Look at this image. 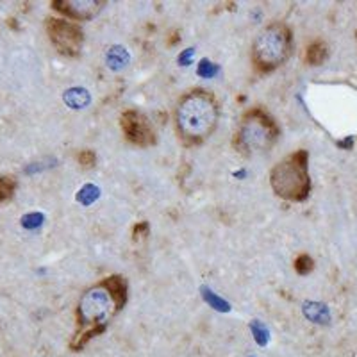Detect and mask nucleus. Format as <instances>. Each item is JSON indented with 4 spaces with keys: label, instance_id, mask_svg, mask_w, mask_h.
I'll return each mask as SVG.
<instances>
[{
    "label": "nucleus",
    "instance_id": "obj_13",
    "mask_svg": "<svg viewBox=\"0 0 357 357\" xmlns=\"http://www.w3.org/2000/svg\"><path fill=\"white\" fill-rule=\"evenodd\" d=\"M202 296H204V301L211 305V307H215L216 311H222V312L231 311V305H229V302H225L223 298H220V296L216 295V293H213L209 288H202Z\"/></svg>",
    "mask_w": 357,
    "mask_h": 357
},
{
    "label": "nucleus",
    "instance_id": "obj_1",
    "mask_svg": "<svg viewBox=\"0 0 357 357\" xmlns=\"http://www.w3.org/2000/svg\"><path fill=\"white\" fill-rule=\"evenodd\" d=\"M127 298V284L122 277H109L89 288L81 296L77 307V331L73 336V352L84 349L95 336L106 331L107 324L116 317Z\"/></svg>",
    "mask_w": 357,
    "mask_h": 357
},
{
    "label": "nucleus",
    "instance_id": "obj_3",
    "mask_svg": "<svg viewBox=\"0 0 357 357\" xmlns=\"http://www.w3.org/2000/svg\"><path fill=\"white\" fill-rule=\"evenodd\" d=\"M270 184L275 195L289 202H304L311 193L307 151H296L273 167Z\"/></svg>",
    "mask_w": 357,
    "mask_h": 357
},
{
    "label": "nucleus",
    "instance_id": "obj_15",
    "mask_svg": "<svg viewBox=\"0 0 357 357\" xmlns=\"http://www.w3.org/2000/svg\"><path fill=\"white\" fill-rule=\"evenodd\" d=\"M100 195V190L93 184H86L84 188H81V191L77 193V200L82 204V206H89V204H93L95 200L98 199Z\"/></svg>",
    "mask_w": 357,
    "mask_h": 357
},
{
    "label": "nucleus",
    "instance_id": "obj_19",
    "mask_svg": "<svg viewBox=\"0 0 357 357\" xmlns=\"http://www.w3.org/2000/svg\"><path fill=\"white\" fill-rule=\"evenodd\" d=\"M41 222H43V215H38V213H31V215H25L22 218V225L25 229H36L40 227Z\"/></svg>",
    "mask_w": 357,
    "mask_h": 357
},
{
    "label": "nucleus",
    "instance_id": "obj_9",
    "mask_svg": "<svg viewBox=\"0 0 357 357\" xmlns=\"http://www.w3.org/2000/svg\"><path fill=\"white\" fill-rule=\"evenodd\" d=\"M329 57V47L324 41H314L305 50V63L311 66H320Z\"/></svg>",
    "mask_w": 357,
    "mask_h": 357
},
{
    "label": "nucleus",
    "instance_id": "obj_11",
    "mask_svg": "<svg viewBox=\"0 0 357 357\" xmlns=\"http://www.w3.org/2000/svg\"><path fill=\"white\" fill-rule=\"evenodd\" d=\"M106 61L111 70H122L129 65L130 57L129 52H127L123 47H111L109 52H107L106 56Z\"/></svg>",
    "mask_w": 357,
    "mask_h": 357
},
{
    "label": "nucleus",
    "instance_id": "obj_7",
    "mask_svg": "<svg viewBox=\"0 0 357 357\" xmlns=\"http://www.w3.org/2000/svg\"><path fill=\"white\" fill-rule=\"evenodd\" d=\"M122 132L132 145L152 146L155 143V130L139 111L129 109L120 118Z\"/></svg>",
    "mask_w": 357,
    "mask_h": 357
},
{
    "label": "nucleus",
    "instance_id": "obj_6",
    "mask_svg": "<svg viewBox=\"0 0 357 357\" xmlns=\"http://www.w3.org/2000/svg\"><path fill=\"white\" fill-rule=\"evenodd\" d=\"M47 33H49L54 47L63 56L75 57L81 54L82 45H84V33L79 25L61 20V18H49L47 20Z\"/></svg>",
    "mask_w": 357,
    "mask_h": 357
},
{
    "label": "nucleus",
    "instance_id": "obj_20",
    "mask_svg": "<svg viewBox=\"0 0 357 357\" xmlns=\"http://www.w3.org/2000/svg\"><path fill=\"white\" fill-rule=\"evenodd\" d=\"M79 162H81V167L84 168H91L95 167V162H97V155H95V152L91 151H82L81 154L77 155Z\"/></svg>",
    "mask_w": 357,
    "mask_h": 357
},
{
    "label": "nucleus",
    "instance_id": "obj_4",
    "mask_svg": "<svg viewBox=\"0 0 357 357\" xmlns=\"http://www.w3.org/2000/svg\"><path fill=\"white\" fill-rule=\"evenodd\" d=\"M280 136V129L266 111L250 109L241 118L240 127L236 130L234 145L243 155H259L272 151Z\"/></svg>",
    "mask_w": 357,
    "mask_h": 357
},
{
    "label": "nucleus",
    "instance_id": "obj_16",
    "mask_svg": "<svg viewBox=\"0 0 357 357\" xmlns=\"http://www.w3.org/2000/svg\"><path fill=\"white\" fill-rule=\"evenodd\" d=\"M312 268H314V261H312V257H309L307 254H302V256H298L295 259V270L301 273V275L311 273Z\"/></svg>",
    "mask_w": 357,
    "mask_h": 357
},
{
    "label": "nucleus",
    "instance_id": "obj_8",
    "mask_svg": "<svg viewBox=\"0 0 357 357\" xmlns=\"http://www.w3.org/2000/svg\"><path fill=\"white\" fill-rule=\"evenodd\" d=\"M104 6H106L104 0H56L52 2V8L56 11L79 22L95 18Z\"/></svg>",
    "mask_w": 357,
    "mask_h": 357
},
{
    "label": "nucleus",
    "instance_id": "obj_18",
    "mask_svg": "<svg viewBox=\"0 0 357 357\" xmlns=\"http://www.w3.org/2000/svg\"><path fill=\"white\" fill-rule=\"evenodd\" d=\"M250 329H252V333H254V337H256L257 343H259V345H266V343H268V329H266V327H264L261 321H252Z\"/></svg>",
    "mask_w": 357,
    "mask_h": 357
},
{
    "label": "nucleus",
    "instance_id": "obj_22",
    "mask_svg": "<svg viewBox=\"0 0 357 357\" xmlns=\"http://www.w3.org/2000/svg\"><path fill=\"white\" fill-rule=\"evenodd\" d=\"M146 232H149V225H146L145 222H142L139 225H136V229H134V234H136V238H143Z\"/></svg>",
    "mask_w": 357,
    "mask_h": 357
},
{
    "label": "nucleus",
    "instance_id": "obj_14",
    "mask_svg": "<svg viewBox=\"0 0 357 357\" xmlns=\"http://www.w3.org/2000/svg\"><path fill=\"white\" fill-rule=\"evenodd\" d=\"M17 191V181L15 177H0V202H8L13 199Z\"/></svg>",
    "mask_w": 357,
    "mask_h": 357
},
{
    "label": "nucleus",
    "instance_id": "obj_17",
    "mask_svg": "<svg viewBox=\"0 0 357 357\" xmlns=\"http://www.w3.org/2000/svg\"><path fill=\"white\" fill-rule=\"evenodd\" d=\"M218 72H220L218 65H215V63H211V61H207V59H202L199 65V70H197V73H199L200 77H206V79L215 77Z\"/></svg>",
    "mask_w": 357,
    "mask_h": 357
},
{
    "label": "nucleus",
    "instance_id": "obj_12",
    "mask_svg": "<svg viewBox=\"0 0 357 357\" xmlns=\"http://www.w3.org/2000/svg\"><path fill=\"white\" fill-rule=\"evenodd\" d=\"M304 314L311 321H317V324H327L331 318L327 307L321 304H317V302H307V304H304Z\"/></svg>",
    "mask_w": 357,
    "mask_h": 357
},
{
    "label": "nucleus",
    "instance_id": "obj_21",
    "mask_svg": "<svg viewBox=\"0 0 357 357\" xmlns=\"http://www.w3.org/2000/svg\"><path fill=\"white\" fill-rule=\"evenodd\" d=\"M193 54H195V49L184 50V52L178 56V65H183V66L191 65V57H193Z\"/></svg>",
    "mask_w": 357,
    "mask_h": 357
},
{
    "label": "nucleus",
    "instance_id": "obj_5",
    "mask_svg": "<svg viewBox=\"0 0 357 357\" xmlns=\"http://www.w3.org/2000/svg\"><path fill=\"white\" fill-rule=\"evenodd\" d=\"M293 52V36L288 25L273 22L257 34L252 57L261 72H272L289 59Z\"/></svg>",
    "mask_w": 357,
    "mask_h": 357
},
{
    "label": "nucleus",
    "instance_id": "obj_2",
    "mask_svg": "<svg viewBox=\"0 0 357 357\" xmlns=\"http://www.w3.org/2000/svg\"><path fill=\"white\" fill-rule=\"evenodd\" d=\"M218 104L206 89H193L184 95L175 111L178 134L188 143H200L209 138L218 123Z\"/></svg>",
    "mask_w": 357,
    "mask_h": 357
},
{
    "label": "nucleus",
    "instance_id": "obj_10",
    "mask_svg": "<svg viewBox=\"0 0 357 357\" xmlns=\"http://www.w3.org/2000/svg\"><path fill=\"white\" fill-rule=\"evenodd\" d=\"M63 100L66 102V106H70L72 109H84L89 104V93L88 89L84 88H70L68 91H65V97Z\"/></svg>",
    "mask_w": 357,
    "mask_h": 357
}]
</instances>
